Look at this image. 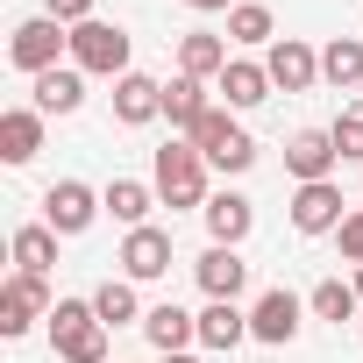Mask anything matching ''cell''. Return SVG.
<instances>
[{
	"instance_id": "cell-32",
	"label": "cell",
	"mask_w": 363,
	"mask_h": 363,
	"mask_svg": "<svg viewBox=\"0 0 363 363\" xmlns=\"http://www.w3.org/2000/svg\"><path fill=\"white\" fill-rule=\"evenodd\" d=\"M186 8H200V15H221V8H242V0H186Z\"/></svg>"
},
{
	"instance_id": "cell-7",
	"label": "cell",
	"mask_w": 363,
	"mask_h": 363,
	"mask_svg": "<svg viewBox=\"0 0 363 363\" xmlns=\"http://www.w3.org/2000/svg\"><path fill=\"white\" fill-rule=\"evenodd\" d=\"M342 221H349V214H342V186H335V178L292 193V228H299V235H335Z\"/></svg>"
},
{
	"instance_id": "cell-20",
	"label": "cell",
	"mask_w": 363,
	"mask_h": 363,
	"mask_svg": "<svg viewBox=\"0 0 363 363\" xmlns=\"http://www.w3.org/2000/svg\"><path fill=\"white\" fill-rule=\"evenodd\" d=\"M100 200H107V214H114L121 228H150V207H157V193L143 186V178H114V186H107Z\"/></svg>"
},
{
	"instance_id": "cell-3",
	"label": "cell",
	"mask_w": 363,
	"mask_h": 363,
	"mask_svg": "<svg viewBox=\"0 0 363 363\" xmlns=\"http://www.w3.org/2000/svg\"><path fill=\"white\" fill-rule=\"evenodd\" d=\"M72 65L100 79H128V29L121 22H79L72 29Z\"/></svg>"
},
{
	"instance_id": "cell-13",
	"label": "cell",
	"mask_w": 363,
	"mask_h": 363,
	"mask_svg": "<svg viewBox=\"0 0 363 363\" xmlns=\"http://www.w3.org/2000/svg\"><path fill=\"white\" fill-rule=\"evenodd\" d=\"M157 114H164V86H157V79H143V72L114 79V121H121V128H143V121H157Z\"/></svg>"
},
{
	"instance_id": "cell-22",
	"label": "cell",
	"mask_w": 363,
	"mask_h": 363,
	"mask_svg": "<svg viewBox=\"0 0 363 363\" xmlns=\"http://www.w3.org/2000/svg\"><path fill=\"white\" fill-rule=\"evenodd\" d=\"M15 271H29V278H50V264H57V228H15Z\"/></svg>"
},
{
	"instance_id": "cell-2",
	"label": "cell",
	"mask_w": 363,
	"mask_h": 363,
	"mask_svg": "<svg viewBox=\"0 0 363 363\" xmlns=\"http://www.w3.org/2000/svg\"><path fill=\"white\" fill-rule=\"evenodd\" d=\"M157 200L164 207H207V157L193 143H164L157 150Z\"/></svg>"
},
{
	"instance_id": "cell-6",
	"label": "cell",
	"mask_w": 363,
	"mask_h": 363,
	"mask_svg": "<svg viewBox=\"0 0 363 363\" xmlns=\"http://www.w3.org/2000/svg\"><path fill=\"white\" fill-rule=\"evenodd\" d=\"M36 320H50V285L15 271L8 285H0V335H29Z\"/></svg>"
},
{
	"instance_id": "cell-4",
	"label": "cell",
	"mask_w": 363,
	"mask_h": 363,
	"mask_svg": "<svg viewBox=\"0 0 363 363\" xmlns=\"http://www.w3.org/2000/svg\"><path fill=\"white\" fill-rule=\"evenodd\" d=\"M57 50H72V29H65V22H50V15H29V22H15V43H8L15 72L43 79V72H57Z\"/></svg>"
},
{
	"instance_id": "cell-18",
	"label": "cell",
	"mask_w": 363,
	"mask_h": 363,
	"mask_svg": "<svg viewBox=\"0 0 363 363\" xmlns=\"http://www.w3.org/2000/svg\"><path fill=\"white\" fill-rule=\"evenodd\" d=\"M250 221H257V207H250L242 193H214V200H207V228H214L221 250H235V242L250 235Z\"/></svg>"
},
{
	"instance_id": "cell-1",
	"label": "cell",
	"mask_w": 363,
	"mask_h": 363,
	"mask_svg": "<svg viewBox=\"0 0 363 363\" xmlns=\"http://www.w3.org/2000/svg\"><path fill=\"white\" fill-rule=\"evenodd\" d=\"M50 342L65 363H107V320L93 313V299H57L50 306Z\"/></svg>"
},
{
	"instance_id": "cell-9",
	"label": "cell",
	"mask_w": 363,
	"mask_h": 363,
	"mask_svg": "<svg viewBox=\"0 0 363 363\" xmlns=\"http://www.w3.org/2000/svg\"><path fill=\"white\" fill-rule=\"evenodd\" d=\"M335 164H342V157H335V135H328V128H299V135L285 143V171L299 178V186H320Z\"/></svg>"
},
{
	"instance_id": "cell-5",
	"label": "cell",
	"mask_w": 363,
	"mask_h": 363,
	"mask_svg": "<svg viewBox=\"0 0 363 363\" xmlns=\"http://www.w3.org/2000/svg\"><path fill=\"white\" fill-rule=\"evenodd\" d=\"M93 214H107V200L93 186H79V178H57V186L43 193V228H57V235H86Z\"/></svg>"
},
{
	"instance_id": "cell-28",
	"label": "cell",
	"mask_w": 363,
	"mask_h": 363,
	"mask_svg": "<svg viewBox=\"0 0 363 363\" xmlns=\"http://www.w3.org/2000/svg\"><path fill=\"white\" fill-rule=\"evenodd\" d=\"M306 306H313L320 320H335V328L363 313V299H356V285H342V278H328V285H313V299H306Z\"/></svg>"
},
{
	"instance_id": "cell-34",
	"label": "cell",
	"mask_w": 363,
	"mask_h": 363,
	"mask_svg": "<svg viewBox=\"0 0 363 363\" xmlns=\"http://www.w3.org/2000/svg\"><path fill=\"white\" fill-rule=\"evenodd\" d=\"M349 285H356V299H363V264H356V278H349Z\"/></svg>"
},
{
	"instance_id": "cell-17",
	"label": "cell",
	"mask_w": 363,
	"mask_h": 363,
	"mask_svg": "<svg viewBox=\"0 0 363 363\" xmlns=\"http://www.w3.org/2000/svg\"><path fill=\"white\" fill-rule=\"evenodd\" d=\"M242 285H250V264H242L235 250H221V242H214V250L200 257V292H207V299H235Z\"/></svg>"
},
{
	"instance_id": "cell-16",
	"label": "cell",
	"mask_w": 363,
	"mask_h": 363,
	"mask_svg": "<svg viewBox=\"0 0 363 363\" xmlns=\"http://www.w3.org/2000/svg\"><path fill=\"white\" fill-rule=\"evenodd\" d=\"M79 100H86V72L79 65H57V72L36 79V114H79Z\"/></svg>"
},
{
	"instance_id": "cell-30",
	"label": "cell",
	"mask_w": 363,
	"mask_h": 363,
	"mask_svg": "<svg viewBox=\"0 0 363 363\" xmlns=\"http://www.w3.org/2000/svg\"><path fill=\"white\" fill-rule=\"evenodd\" d=\"M43 15L65 22V29H79V22H93V0H43Z\"/></svg>"
},
{
	"instance_id": "cell-10",
	"label": "cell",
	"mask_w": 363,
	"mask_h": 363,
	"mask_svg": "<svg viewBox=\"0 0 363 363\" xmlns=\"http://www.w3.org/2000/svg\"><path fill=\"white\" fill-rule=\"evenodd\" d=\"M264 72H271V86L306 93V86L320 79V50H306L299 36H278V43H271V57H264Z\"/></svg>"
},
{
	"instance_id": "cell-21",
	"label": "cell",
	"mask_w": 363,
	"mask_h": 363,
	"mask_svg": "<svg viewBox=\"0 0 363 363\" xmlns=\"http://www.w3.org/2000/svg\"><path fill=\"white\" fill-rule=\"evenodd\" d=\"M221 100H228V107H264V100H271V72L250 65V57H235V65L221 72Z\"/></svg>"
},
{
	"instance_id": "cell-23",
	"label": "cell",
	"mask_w": 363,
	"mask_h": 363,
	"mask_svg": "<svg viewBox=\"0 0 363 363\" xmlns=\"http://www.w3.org/2000/svg\"><path fill=\"white\" fill-rule=\"evenodd\" d=\"M164 114H171V128H200V114H207V79H186V72H178L171 86H164Z\"/></svg>"
},
{
	"instance_id": "cell-31",
	"label": "cell",
	"mask_w": 363,
	"mask_h": 363,
	"mask_svg": "<svg viewBox=\"0 0 363 363\" xmlns=\"http://www.w3.org/2000/svg\"><path fill=\"white\" fill-rule=\"evenodd\" d=\"M335 242H342V257H349V264H363V214H349V221L335 228Z\"/></svg>"
},
{
	"instance_id": "cell-12",
	"label": "cell",
	"mask_w": 363,
	"mask_h": 363,
	"mask_svg": "<svg viewBox=\"0 0 363 363\" xmlns=\"http://www.w3.org/2000/svg\"><path fill=\"white\" fill-rule=\"evenodd\" d=\"M143 335H150V349L157 356H178V349H186V342H200V313H186V306H150L143 313Z\"/></svg>"
},
{
	"instance_id": "cell-27",
	"label": "cell",
	"mask_w": 363,
	"mask_h": 363,
	"mask_svg": "<svg viewBox=\"0 0 363 363\" xmlns=\"http://www.w3.org/2000/svg\"><path fill=\"white\" fill-rule=\"evenodd\" d=\"M235 135H242V128H235V121H228V107H207V114H200V128H193V135H186V143H193V150H200V157H207V164H214V157H221V150H228V143H235Z\"/></svg>"
},
{
	"instance_id": "cell-33",
	"label": "cell",
	"mask_w": 363,
	"mask_h": 363,
	"mask_svg": "<svg viewBox=\"0 0 363 363\" xmlns=\"http://www.w3.org/2000/svg\"><path fill=\"white\" fill-rule=\"evenodd\" d=\"M157 363H193V356H186V349H178V356H157Z\"/></svg>"
},
{
	"instance_id": "cell-8",
	"label": "cell",
	"mask_w": 363,
	"mask_h": 363,
	"mask_svg": "<svg viewBox=\"0 0 363 363\" xmlns=\"http://www.w3.org/2000/svg\"><path fill=\"white\" fill-rule=\"evenodd\" d=\"M121 278L128 285H150V278H164L171 271V235L164 228H128V242H121Z\"/></svg>"
},
{
	"instance_id": "cell-14",
	"label": "cell",
	"mask_w": 363,
	"mask_h": 363,
	"mask_svg": "<svg viewBox=\"0 0 363 363\" xmlns=\"http://www.w3.org/2000/svg\"><path fill=\"white\" fill-rule=\"evenodd\" d=\"M43 150V114L36 107H8V114H0V157H8V164H29Z\"/></svg>"
},
{
	"instance_id": "cell-26",
	"label": "cell",
	"mask_w": 363,
	"mask_h": 363,
	"mask_svg": "<svg viewBox=\"0 0 363 363\" xmlns=\"http://www.w3.org/2000/svg\"><path fill=\"white\" fill-rule=\"evenodd\" d=\"M93 313H100L107 328H128V320H143V306H135V285H128V278H107V285L93 292Z\"/></svg>"
},
{
	"instance_id": "cell-15",
	"label": "cell",
	"mask_w": 363,
	"mask_h": 363,
	"mask_svg": "<svg viewBox=\"0 0 363 363\" xmlns=\"http://www.w3.org/2000/svg\"><path fill=\"white\" fill-rule=\"evenodd\" d=\"M235 57H228V43L221 36H207V29H193V36H178V72L186 79H221Z\"/></svg>"
},
{
	"instance_id": "cell-19",
	"label": "cell",
	"mask_w": 363,
	"mask_h": 363,
	"mask_svg": "<svg viewBox=\"0 0 363 363\" xmlns=\"http://www.w3.org/2000/svg\"><path fill=\"white\" fill-rule=\"evenodd\" d=\"M200 342H207V349H235V342H250V313H242L235 299H207V313H200Z\"/></svg>"
},
{
	"instance_id": "cell-11",
	"label": "cell",
	"mask_w": 363,
	"mask_h": 363,
	"mask_svg": "<svg viewBox=\"0 0 363 363\" xmlns=\"http://www.w3.org/2000/svg\"><path fill=\"white\" fill-rule=\"evenodd\" d=\"M299 313H306V306H299L292 292H264V299L250 306V335L271 342V349H285V342L299 335Z\"/></svg>"
},
{
	"instance_id": "cell-25",
	"label": "cell",
	"mask_w": 363,
	"mask_h": 363,
	"mask_svg": "<svg viewBox=\"0 0 363 363\" xmlns=\"http://www.w3.org/2000/svg\"><path fill=\"white\" fill-rule=\"evenodd\" d=\"M228 43H278V22L264 0H242V8H228Z\"/></svg>"
},
{
	"instance_id": "cell-29",
	"label": "cell",
	"mask_w": 363,
	"mask_h": 363,
	"mask_svg": "<svg viewBox=\"0 0 363 363\" xmlns=\"http://www.w3.org/2000/svg\"><path fill=\"white\" fill-rule=\"evenodd\" d=\"M328 135H335V157H356L363 164V114H342Z\"/></svg>"
},
{
	"instance_id": "cell-24",
	"label": "cell",
	"mask_w": 363,
	"mask_h": 363,
	"mask_svg": "<svg viewBox=\"0 0 363 363\" xmlns=\"http://www.w3.org/2000/svg\"><path fill=\"white\" fill-rule=\"evenodd\" d=\"M320 79H328V86H342V93H349V86H363V43H356V36H335V43L320 50Z\"/></svg>"
}]
</instances>
